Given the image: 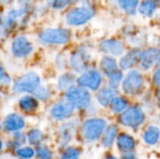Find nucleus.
<instances>
[{"mask_svg": "<svg viewBox=\"0 0 160 159\" xmlns=\"http://www.w3.org/2000/svg\"><path fill=\"white\" fill-rule=\"evenodd\" d=\"M107 127V121L102 118H92L85 121L82 127V135L87 142L97 141Z\"/></svg>", "mask_w": 160, "mask_h": 159, "instance_id": "1", "label": "nucleus"}, {"mask_svg": "<svg viewBox=\"0 0 160 159\" xmlns=\"http://www.w3.org/2000/svg\"><path fill=\"white\" fill-rule=\"evenodd\" d=\"M122 90L127 95L135 96L139 95L144 86V80L142 73L139 70H130L126 77L123 79L122 82Z\"/></svg>", "mask_w": 160, "mask_h": 159, "instance_id": "2", "label": "nucleus"}, {"mask_svg": "<svg viewBox=\"0 0 160 159\" xmlns=\"http://www.w3.org/2000/svg\"><path fill=\"white\" fill-rule=\"evenodd\" d=\"M95 15V10L90 5H82L72 8L66 16V21L69 25L80 26L86 23Z\"/></svg>", "mask_w": 160, "mask_h": 159, "instance_id": "3", "label": "nucleus"}, {"mask_svg": "<svg viewBox=\"0 0 160 159\" xmlns=\"http://www.w3.org/2000/svg\"><path fill=\"white\" fill-rule=\"evenodd\" d=\"M145 120V114L141 107L131 106L127 108L120 115V123L124 127L133 129L140 127Z\"/></svg>", "mask_w": 160, "mask_h": 159, "instance_id": "4", "label": "nucleus"}, {"mask_svg": "<svg viewBox=\"0 0 160 159\" xmlns=\"http://www.w3.org/2000/svg\"><path fill=\"white\" fill-rule=\"evenodd\" d=\"M39 39L46 44H65L70 39V32L65 28H47L39 34Z\"/></svg>", "mask_w": 160, "mask_h": 159, "instance_id": "5", "label": "nucleus"}, {"mask_svg": "<svg viewBox=\"0 0 160 159\" xmlns=\"http://www.w3.org/2000/svg\"><path fill=\"white\" fill-rule=\"evenodd\" d=\"M67 99L70 101L74 107L79 109H86L91 104L90 93L80 86H72L67 91Z\"/></svg>", "mask_w": 160, "mask_h": 159, "instance_id": "6", "label": "nucleus"}, {"mask_svg": "<svg viewBox=\"0 0 160 159\" xmlns=\"http://www.w3.org/2000/svg\"><path fill=\"white\" fill-rule=\"evenodd\" d=\"M40 79L37 73L30 72L19 78L13 84V90L16 93L34 92L39 85Z\"/></svg>", "mask_w": 160, "mask_h": 159, "instance_id": "7", "label": "nucleus"}, {"mask_svg": "<svg viewBox=\"0 0 160 159\" xmlns=\"http://www.w3.org/2000/svg\"><path fill=\"white\" fill-rule=\"evenodd\" d=\"M77 82L80 87L96 91L102 83V76L97 69H88L82 72V74L77 79Z\"/></svg>", "mask_w": 160, "mask_h": 159, "instance_id": "8", "label": "nucleus"}, {"mask_svg": "<svg viewBox=\"0 0 160 159\" xmlns=\"http://www.w3.org/2000/svg\"><path fill=\"white\" fill-rule=\"evenodd\" d=\"M11 51L16 57H24L30 54L33 51L32 43L23 36L16 37L11 45Z\"/></svg>", "mask_w": 160, "mask_h": 159, "instance_id": "9", "label": "nucleus"}, {"mask_svg": "<svg viewBox=\"0 0 160 159\" xmlns=\"http://www.w3.org/2000/svg\"><path fill=\"white\" fill-rule=\"evenodd\" d=\"M160 57V52L158 48H149L141 52L140 56V67L142 70H148L154 67V65L158 61Z\"/></svg>", "mask_w": 160, "mask_h": 159, "instance_id": "10", "label": "nucleus"}, {"mask_svg": "<svg viewBox=\"0 0 160 159\" xmlns=\"http://www.w3.org/2000/svg\"><path fill=\"white\" fill-rule=\"evenodd\" d=\"M74 109L75 107L73 106V104L68 99H65L59 101L53 106L51 111V114L54 119L63 120L69 117L74 112Z\"/></svg>", "mask_w": 160, "mask_h": 159, "instance_id": "11", "label": "nucleus"}, {"mask_svg": "<svg viewBox=\"0 0 160 159\" xmlns=\"http://www.w3.org/2000/svg\"><path fill=\"white\" fill-rule=\"evenodd\" d=\"M90 56L84 50H79L70 57V66L76 72H84L87 68Z\"/></svg>", "mask_w": 160, "mask_h": 159, "instance_id": "12", "label": "nucleus"}, {"mask_svg": "<svg viewBox=\"0 0 160 159\" xmlns=\"http://www.w3.org/2000/svg\"><path fill=\"white\" fill-rule=\"evenodd\" d=\"M99 47L103 52L109 54L110 56L111 55L119 56L124 52V50H125L123 42L118 39H115V38H110V39L103 40L100 43Z\"/></svg>", "mask_w": 160, "mask_h": 159, "instance_id": "13", "label": "nucleus"}, {"mask_svg": "<svg viewBox=\"0 0 160 159\" xmlns=\"http://www.w3.org/2000/svg\"><path fill=\"white\" fill-rule=\"evenodd\" d=\"M141 52H142L139 49H133L130 52H128L126 55H124L121 58L120 64H119L121 69L128 70V69H131L137 64H139Z\"/></svg>", "mask_w": 160, "mask_h": 159, "instance_id": "14", "label": "nucleus"}, {"mask_svg": "<svg viewBox=\"0 0 160 159\" xmlns=\"http://www.w3.org/2000/svg\"><path fill=\"white\" fill-rule=\"evenodd\" d=\"M24 119L17 113H11L5 118L4 127L8 131L17 132L24 127Z\"/></svg>", "mask_w": 160, "mask_h": 159, "instance_id": "15", "label": "nucleus"}, {"mask_svg": "<svg viewBox=\"0 0 160 159\" xmlns=\"http://www.w3.org/2000/svg\"><path fill=\"white\" fill-rule=\"evenodd\" d=\"M116 145L120 151L126 153L134 150L136 146V142L131 135L127 133H122L117 137Z\"/></svg>", "mask_w": 160, "mask_h": 159, "instance_id": "16", "label": "nucleus"}, {"mask_svg": "<svg viewBox=\"0 0 160 159\" xmlns=\"http://www.w3.org/2000/svg\"><path fill=\"white\" fill-rule=\"evenodd\" d=\"M143 142L148 145H156L160 140V128L158 126H150L143 132Z\"/></svg>", "mask_w": 160, "mask_h": 159, "instance_id": "17", "label": "nucleus"}, {"mask_svg": "<svg viewBox=\"0 0 160 159\" xmlns=\"http://www.w3.org/2000/svg\"><path fill=\"white\" fill-rule=\"evenodd\" d=\"M158 3H160V0H142V2L139 4L138 10L141 14L151 17L156 12Z\"/></svg>", "mask_w": 160, "mask_h": 159, "instance_id": "18", "label": "nucleus"}, {"mask_svg": "<svg viewBox=\"0 0 160 159\" xmlns=\"http://www.w3.org/2000/svg\"><path fill=\"white\" fill-rule=\"evenodd\" d=\"M114 97H115V92L111 87L102 88L101 90L98 91L97 95V99L98 103L103 107H107L108 105H110Z\"/></svg>", "mask_w": 160, "mask_h": 159, "instance_id": "19", "label": "nucleus"}, {"mask_svg": "<svg viewBox=\"0 0 160 159\" xmlns=\"http://www.w3.org/2000/svg\"><path fill=\"white\" fill-rule=\"evenodd\" d=\"M117 127L114 125H110L109 127H106L105 131L103 132V137H102V145L105 148L111 147L117 136Z\"/></svg>", "mask_w": 160, "mask_h": 159, "instance_id": "20", "label": "nucleus"}, {"mask_svg": "<svg viewBox=\"0 0 160 159\" xmlns=\"http://www.w3.org/2000/svg\"><path fill=\"white\" fill-rule=\"evenodd\" d=\"M100 67L107 76L119 69L115 59L110 55H106L102 57V59L100 60Z\"/></svg>", "mask_w": 160, "mask_h": 159, "instance_id": "21", "label": "nucleus"}, {"mask_svg": "<svg viewBox=\"0 0 160 159\" xmlns=\"http://www.w3.org/2000/svg\"><path fill=\"white\" fill-rule=\"evenodd\" d=\"M74 130H75V127L72 123L65 124L60 127V130H59L60 140H61V143L63 145L67 144L72 139Z\"/></svg>", "mask_w": 160, "mask_h": 159, "instance_id": "22", "label": "nucleus"}, {"mask_svg": "<svg viewBox=\"0 0 160 159\" xmlns=\"http://www.w3.org/2000/svg\"><path fill=\"white\" fill-rule=\"evenodd\" d=\"M19 105L21 109L24 112H33L38 108V101L33 97L24 96L20 99Z\"/></svg>", "mask_w": 160, "mask_h": 159, "instance_id": "23", "label": "nucleus"}, {"mask_svg": "<svg viewBox=\"0 0 160 159\" xmlns=\"http://www.w3.org/2000/svg\"><path fill=\"white\" fill-rule=\"evenodd\" d=\"M139 1L140 0H118V5L125 12L133 15L139 7Z\"/></svg>", "mask_w": 160, "mask_h": 159, "instance_id": "24", "label": "nucleus"}, {"mask_svg": "<svg viewBox=\"0 0 160 159\" xmlns=\"http://www.w3.org/2000/svg\"><path fill=\"white\" fill-rule=\"evenodd\" d=\"M111 110L114 113L123 112L128 108V101L122 97H115L111 102Z\"/></svg>", "mask_w": 160, "mask_h": 159, "instance_id": "25", "label": "nucleus"}, {"mask_svg": "<svg viewBox=\"0 0 160 159\" xmlns=\"http://www.w3.org/2000/svg\"><path fill=\"white\" fill-rule=\"evenodd\" d=\"M75 78L72 74H64L58 79V87L63 91H68L73 85Z\"/></svg>", "mask_w": 160, "mask_h": 159, "instance_id": "26", "label": "nucleus"}, {"mask_svg": "<svg viewBox=\"0 0 160 159\" xmlns=\"http://www.w3.org/2000/svg\"><path fill=\"white\" fill-rule=\"evenodd\" d=\"M108 79H109V87H111L112 89H116L120 83L122 82L123 81V74H122V71L120 69L116 70L115 72L108 75Z\"/></svg>", "mask_w": 160, "mask_h": 159, "instance_id": "27", "label": "nucleus"}, {"mask_svg": "<svg viewBox=\"0 0 160 159\" xmlns=\"http://www.w3.org/2000/svg\"><path fill=\"white\" fill-rule=\"evenodd\" d=\"M27 139H28V142H29L30 144L38 145V144H39L41 142V141L43 139V135H42V133L39 130L33 129V130H31L28 133Z\"/></svg>", "mask_w": 160, "mask_h": 159, "instance_id": "28", "label": "nucleus"}, {"mask_svg": "<svg viewBox=\"0 0 160 159\" xmlns=\"http://www.w3.org/2000/svg\"><path fill=\"white\" fill-rule=\"evenodd\" d=\"M80 151L79 149L75 148V147H68V149H66L63 154H62V159H79L80 158Z\"/></svg>", "mask_w": 160, "mask_h": 159, "instance_id": "29", "label": "nucleus"}, {"mask_svg": "<svg viewBox=\"0 0 160 159\" xmlns=\"http://www.w3.org/2000/svg\"><path fill=\"white\" fill-rule=\"evenodd\" d=\"M52 156V152L47 146L39 145L37 148V157L39 159H51Z\"/></svg>", "mask_w": 160, "mask_h": 159, "instance_id": "30", "label": "nucleus"}, {"mask_svg": "<svg viewBox=\"0 0 160 159\" xmlns=\"http://www.w3.org/2000/svg\"><path fill=\"white\" fill-rule=\"evenodd\" d=\"M17 155L19 157L22 159L32 158L35 155V152L32 148L30 147H23V148H19L17 150Z\"/></svg>", "mask_w": 160, "mask_h": 159, "instance_id": "31", "label": "nucleus"}, {"mask_svg": "<svg viewBox=\"0 0 160 159\" xmlns=\"http://www.w3.org/2000/svg\"><path fill=\"white\" fill-rule=\"evenodd\" d=\"M47 4L54 9H62L69 4V0H47Z\"/></svg>", "mask_w": 160, "mask_h": 159, "instance_id": "32", "label": "nucleus"}, {"mask_svg": "<svg viewBox=\"0 0 160 159\" xmlns=\"http://www.w3.org/2000/svg\"><path fill=\"white\" fill-rule=\"evenodd\" d=\"M33 93L36 96V97L40 100H46V99H48V97L50 96L48 89L43 86H38Z\"/></svg>", "mask_w": 160, "mask_h": 159, "instance_id": "33", "label": "nucleus"}, {"mask_svg": "<svg viewBox=\"0 0 160 159\" xmlns=\"http://www.w3.org/2000/svg\"><path fill=\"white\" fill-rule=\"evenodd\" d=\"M10 82V78L6 74L4 68L0 66V84H8Z\"/></svg>", "mask_w": 160, "mask_h": 159, "instance_id": "34", "label": "nucleus"}, {"mask_svg": "<svg viewBox=\"0 0 160 159\" xmlns=\"http://www.w3.org/2000/svg\"><path fill=\"white\" fill-rule=\"evenodd\" d=\"M121 159H138V157L133 151H130L124 153L121 157Z\"/></svg>", "mask_w": 160, "mask_h": 159, "instance_id": "35", "label": "nucleus"}, {"mask_svg": "<svg viewBox=\"0 0 160 159\" xmlns=\"http://www.w3.org/2000/svg\"><path fill=\"white\" fill-rule=\"evenodd\" d=\"M14 141L17 142L18 145L23 143L25 142V138H24V135L23 134H21V133H16L14 135Z\"/></svg>", "mask_w": 160, "mask_h": 159, "instance_id": "36", "label": "nucleus"}, {"mask_svg": "<svg viewBox=\"0 0 160 159\" xmlns=\"http://www.w3.org/2000/svg\"><path fill=\"white\" fill-rule=\"evenodd\" d=\"M153 82L155 84L157 85H160V66L158 67V68H157V70L154 73L153 76Z\"/></svg>", "mask_w": 160, "mask_h": 159, "instance_id": "37", "label": "nucleus"}, {"mask_svg": "<svg viewBox=\"0 0 160 159\" xmlns=\"http://www.w3.org/2000/svg\"><path fill=\"white\" fill-rule=\"evenodd\" d=\"M88 1L89 0H69V3H82V4L86 5Z\"/></svg>", "mask_w": 160, "mask_h": 159, "instance_id": "38", "label": "nucleus"}, {"mask_svg": "<svg viewBox=\"0 0 160 159\" xmlns=\"http://www.w3.org/2000/svg\"><path fill=\"white\" fill-rule=\"evenodd\" d=\"M104 159H117L115 157H113V156H109V157H105Z\"/></svg>", "mask_w": 160, "mask_h": 159, "instance_id": "39", "label": "nucleus"}, {"mask_svg": "<svg viewBox=\"0 0 160 159\" xmlns=\"http://www.w3.org/2000/svg\"><path fill=\"white\" fill-rule=\"evenodd\" d=\"M158 100H159L160 102V87L159 89H158Z\"/></svg>", "mask_w": 160, "mask_h": 159, "instance_id": "40", "label": "nucleus"}, {"mask_svg": "<svg viewBox=\"0 0 160 159\" xmlns=\"http://www.w3.org/2000/svg\"><path fill=\"white\" fill-rule=\"evenodd\" d=\"M1 149H2V142L0 141V151H1Z\"/></svg>", "mask_w": 160, "mask_h": 159, "instance_id": "41", "label": "nucleus"}, {"mask_svg": "<svg viewBox=\"0 0 160 159\" xmlns=\"http://www.w3.org/2000/svg\"><path fill=\"white\" fill-rule=\"evenodd\" d=\"M0 1H2V2H8V1H9V0H0Z\"/></svg>", "mask_w": 160, "mask_h": 159, "instance_id": "42", "label": "nucleus"}, {"mask_svg": "<svg viewBox=\"0 0 160 159\" xmlns=\"http://www.w3.org/2000/svg\"><path fill=\"white\" fill-rule=\"evenodd\" d=\"M0 130H1V127H0Z\"/></svg>", "mask_w": 160, "mask_h": 159, "instance_id": "43", "label": "nucleus"}, {"mask_svg": "<svg viewBox=\"0 0 160 159\" xmlns=\"http://www.w3.org/2000/svg\"><path fill=\"white\" fill-rule=\"evenodd\" d=\"M159 44H160V38H159Z\"/></svg>", "mask_w": 160, "mask_h": 159, "instance_id": "44", "label": "nucleus"}]
</instances>
